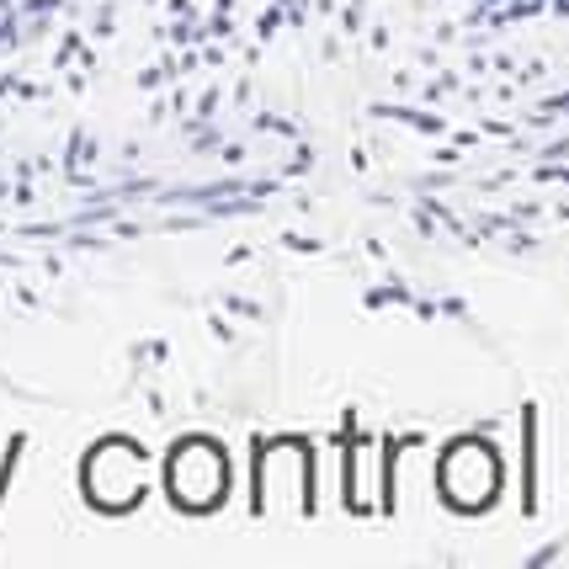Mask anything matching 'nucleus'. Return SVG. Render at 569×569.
Masks as SVG:
<instances>
[{"label":"nucleus","instance_id":"2","mask_svg":"<svg viewBox=\"0 0 569 569\" xmlns=\"http://www.w3.org/2000/svg\"><path fill=\"white\" fill-rule=\"evenodd\" d=\"M86 496L97 500L101 511H123L144 496V458L128 442H101L86 458Z\"/></svg>","mask_w":569,"mask_h":569},{"label":"nucleus","instance_id":"1","mask_svg":"<svg viewBox=\"0 0 569 569\" xmlns=\"http://www.w3.org/2000/svg\"><path fill=\"white\" fill-rule=\"evenodd\" d=\"M166 490L181 511H213L229 490V463L208 437L171 447V463H166Z\"/></svg>","mask_w":569,"mask_h":569}]
</instances>
